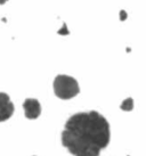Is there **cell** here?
I'll use <instances>...</instances> for the list:
<instances>
[{
    "mask_svg": "<svg viewBox=\"0 0 146 156\" xmlns=\"http://www.w3.org/2000/svg\"><path fill=\"white\" fill-rule=\"evenodd\" d=\"M110 140V123L96 111L73 114L62 132V145L73 156H99Z\"/></svg>",
    "mask_w": 146,
    "mask_h": 156,
    "instance_id": "obj_1",
    "label": "cell"
},
{
    "mask_svg": "<svg viewBox=\"0 0 146 156\" xmlns=\"http://www.w3.org/2000/svg\"><path fill=\"white\" fill-rule=\"evenodd\" d=\"M53 87H54L55 95L60 99L63 100L74 98L80 92V87L77 80L73 76L64 75V74H60L56 76L53 83Z\"/></svg>",
    "mask_w": 146,
    "mask_h": 156,
    "instance_id": "obj_2",
    "label": "cell"
},
{
    "mask_svg": "<svg viewBox=\"0 0 146 156\" xmlns=\"http://www.w3.org/2000/svg\"><path fill=\"white\" fill-rule=\"evenodd\" d=\"M15 107L9 96L5 92H0V122L7 121L14 114Z\"/></svg>",
    "mask_w": 146,
    "mask_h": 156,
    "instance_id": "obj_3",
    "label": "cell"
},
{
    "mask_svg": "<svg viewBox=\"0 0 146 156\" xmlns=\"http://www.w3.org/2000/svg\"><path fill=\"white\" fill-rule=\"evenodd\" d=\"M23 108L25 113V117L29 120H35L41 114V105L39 100L35 98H27L23 103Z\"/></svg>",
    "mask_w": 146,
    "mask_h": 156,
    "instance_id": "obj_4",
    "label": "cell"
},
{
    "mask_svg": "<svg viewBox=\"0 0 146 156\" xmlns=\"http://www.w3.org/2000/svg\"><path fill=\"white\" fill-rule=\"evenodd\" d=\"M120 108L122 111H125V112H130V111H133V98H127L125 99L120 105Z\"/></svg>",
    "mask_w": 146,
    "mask_h": 156,
    "instance_id": "obj_5",
    "label": "cell"
},
{
    "mask_svg": "<svg viewBox=\"0 0 146 156\" xmlns=\"http://www.w3.org/2000/svg\"><path fill=\"white\" fill-rule=\"evenodd\" d=\"M63 33H65V35L69 34V31L66 30V25H65V24L63 25V27H62V30L58 31V34H62V35H63Z\"/></svg>",
    "mask_w": 146,
    "mask_h": 156,
    "instance_id": "obj_6",
    "label": "cell"
},
{
    "mask_svg": "<svg viewBox=\"0 0 146 156\" xmlns=\"http://www.w3.org/2000/svg\"><path fill=\"white\" fill-rule=\"evenodd\" d=\"M120 15H121V21H125V20H126V17H127V14H126V12H125V10H121Z\"/></svg>",
    "mask_w": 146,
    "mask_h": 156,
    "instance_id": "obj_7",
    "label": "cell"
},
{
    "mask_svg": "<svg viewBox=\"0 0 146 156\" xmlns=\"http://www.w3.org/2000/svg\"><path fill=\"white\" fill-rule=\"evenodd\" d=\"M8 0H0V5H5Z\"/></svg>",
    "mask_w": 146,
    "mask_h": 156,
    "instance_id": "obj_8",
    "label": "cell"
}]
</instances>
